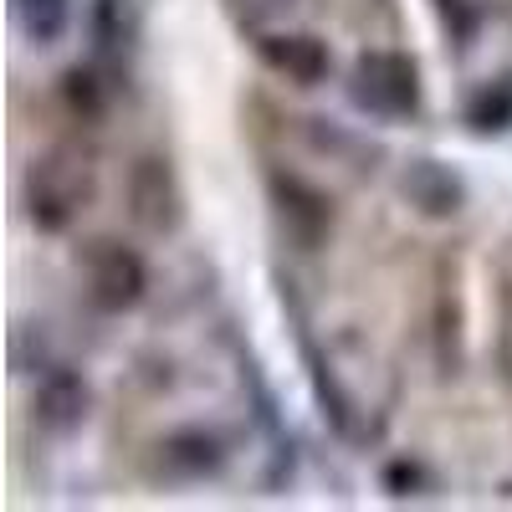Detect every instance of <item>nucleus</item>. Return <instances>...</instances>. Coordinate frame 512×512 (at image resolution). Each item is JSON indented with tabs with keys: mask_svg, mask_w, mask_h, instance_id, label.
Returning a JSON list of instances; mask_svg holds the SVG:
<instances>
[{
	"mask_svg": "<svg viewBox=\"0 0 512 512\" xmlns=\"http://www.w3.org/2000/svg\"><path fill=\"white\" fill-rule=\"evenodd\" d=\"M93 195H98V164L82 144H52L26 164L21 205H26V221L41 236L72 231L77 216L93 205Z\"/></svg>",
	"mask_w": 512,
	"mask_h": 512,
	"instance_id": "f257e3e1",
	"label": "nucleus"
},
{
	"mask_svg": "<svg viewBox=\"0 0 512 512\" xmlns=\"http://www.w3.org/2000/svg\"><path fill=\"white\" fill-rule=\"evenodd\" d=\"M282 308L292 313V333H297V359H303L308 390H313V400H318V410H323V420H328V431H333L338 441H349V446H364V441L374 436V425H369V410H364V405L354 400V390L344 384V374H338V369H333V359L323 354V344H318V333H313V323H308L303 303H297L292 282L282 287Z\"/></svg>",
	"mask_w": 512,
	"mask_h": 512,
	"instance_id": "f03ea898",
	"label": "nucleus"
},
{
	"mask_svg": "<svg viewBox=\"0 0 512 512\" xmlns=\"http://www.w3.org/2000/svg\"><path fill=\"white\" fill-rule=\"evenodd\" d=\"M349 103L364 118H384V123H400L415 118L425 108V82H420V62L410 52L395 47H364L349 67Z\"/></svg>",
	"mask_w": 512,
	"mask_h": 512,
	"instance_id": "7ed1b4c3",
	"label": "nucleus"
},
{
	"mask_svg": "<svg viewBox=\"0 0 512 512\" xmlns=\"http://www.w3.org/2000/svg\"><path fill=\"white\" fill-rule=\"evenodd\" d=\"M267 205H272V221L282 231V241H292L297 251H318L328 246L333 226H338V210L328 200V190H318L308 175L297 169H267Z\"/></svg>",
	"mask_w": 512,
	"mask_h": 512,
	"instance_id": "20e7f679",
	"label": "nucleus"
},
{
	"mask_svg": "<svg viewBox=\"0 0 512 512\" xmlns=\"http://www.w3.org/2000/svg\"><path fill=\"white\" fill-rule=\"evenodd\" d=\"M82 287H88V303L108 318L118 313H134L144 297H149V262L123 246L113 236H98L88 241V251H82Z\"/></svg>",
	"mask_w": 512,
	"mask_h": 512,
	"instance_id": "39448f33",
	"label": "nucleus"
},
{
	"mask_svg": "<svg viewBox=\"0 0 512 512\" xmlns=\"http://www.w3.org/2000/svg\"><path fill=\"white\" fill-rule=\"evenodd\" d=\"M123 200H128V221L144 236H175L185 226V185L164 154H139L128 164Z\"/></svg>",
	"mask_w": 512,
	"mask_h": 512,
	"instance_id": "423d86ee",
	"label": "nucleus"
},
{
	"mask_svg": "<svg viewBox=\"0 0 512 512\" xmlns=\"http://www.w3.org/2000/svg\"><path fill=\"white\" fill-rule=\"evenodd\" d=\"M226 466H231V441L216 425H175L149 446V472L159 482H180V487L216 482Z\"/></svg>",
	"mask_w": 512,
	"mask_h": 512,
	"instance_id": "0eeeda50",
	"label": "nucleus"
},
{
	"mask_svg": "<svg viewBox=\"0 0 512 512\" xmlns=\"http://www.w3.org/2000/svg\"><path fill=\"white\" fill-rule=\"evenodd\" d=\"M93 415V384L72 364H47L36 374V395H31V420L47 436H72L82 431Z\"/></svg>",
	"mask_w": 512,
	"mask_h": 512,
	"instance_id": "6e6552de",
	"label": "nucleus"
},
{
	"mask_svg": "<svg viewBox=\"0 0 512 512\" xmlns=\"http://www.w3.org/2000/svg\"><path fill=\"white\" fill-rule=\"evenodd\" d=\"M400 200L425 221H456L466 210V200H472V190H466L461 169H451L446 159L415 154L400 164Z\"/></svg>",
	"mask_w": 512,
	"mask_h": 512,
	"instance_id": "1a4fd4ad",
	"label": "nucleus"
},
{
	"mask_svg": "<svg viewBox=\"0 0 512 512\" xmlns=\"http://www.w3.org/2000/svg\"><path fill=\"white\" fill-rule=\"evenodd\" d=\"M251 47L262 57V67L292 82V88H318L333 72L328 41H318L313 31H251Z\"/></svg>",
	"mask_w": 512,
	"mask_h": 512,
	"instance_id": "9d476101",
	"label": "nucleus"
},
{
	"mask_svg": "<svg viewBox=\"0 0 512 512\" xmlns=\"http://www.w3.org/2000/svg\"><path fill=\"white\" fill-rule=\"evenodd\" d=\"M88 36H93V57L108 72H123L144 41L139 0H88Z\"/></svg>",
	"mask_w": 512,
	"mask_h": 512,
	"instance_id": "9b49d317",
	"label": "nucleus"
},
{
	"mask_svg": "<svg viewBox=\"0 0 512 512\" xmlns=\"http://www.w3.org/2000/svg\"><path fill=\"white\" fill-rule=\"evenodd\" d=\"M461 123H466V134H477V139L512 134V67L487 77V82H477V88L466 93Z\"/></svg>",
	"mask_w": 512,
	"mask_h": 512,
	"instance_id": "f8f14e48",
	"label": "nucleus"
},
{
	"mask_svg": "<svg viewBox=\"0 0 512 512\" xmlns=\"http://www.w3.org/2000/svg\"><path fill=\"white\" fill-rule=\"evenodd\" d=\"M113 77H118V72H108L98 57L67 67V72H62V103H67V113L82 118V123H98V118L108 113L113 93H118V82H113Z\"/></svg>",
	"mask_w": 512,
	"mask_h": 512,
	"instance_id": "ddd939ff",
	"label": "nucleus"
},
{
	"mask_svg": "<svg viewBox=\"0 0 512 512\" xmlns=\"http://www.w3.org/2000/svg\"><path fill=\"white\" fill-rule=\"evenodd\" d=\"M431 344H436V369L446 379L461 374L466 344H461V297L456 282H436V313H431Z\"/></svg>",
	"mask_w": 512,
	"mask_h": 512,
	"instance_id": "4468645a",
	"label": "nucleus"
},
{
	"mask_svg": "<svg viewBox=\"0 0 512 512\" xmlns=\"http://www.w3.org/2000/svg\"><path fill=\"white\" fill-rule=\"evenodd\" d=\"M11 16H16V26H21L31 41L52 47V41H62V36L72 31L77 6H72V0H11Z\"/></svg>",
	"mask_w": 512,
	"mask_h": 512,
	"instance_id": "2eb2a0df",
	"label": "nucleus"
},
{
	"mask_svg": "<svg viewBox=\"0 0 512 512\" xmlns=\"http://www.w3.org/2000/svg\"><path fill=\"white\" fill-rule=\"evenodd\" d=\"M379 487L390 502H425V497H436V472H431V461H420V456H395V461H384V472H379Z\"/></svg>",
	"mask_w": 512,
	"mask_h": 512,
	"instance_id": "dca6fc26",
	"label": "nucleus"
},
{
	"mask_svg": "<svg viewBox=\"0 0 512 512\" xmlns=\"http://www.w3.org/2000/svg\"><path fill=\"white\" fill-rule=\"evenodd\" d=\"M431 11H436L441 31L456 41L461 52L477 41V31H482V6H477V0H431Z\"/></svg>",
	"mask_w": 512,
	"mask_h": 512,
	"instance_id": "f3484780",
	"label": "nucleus"
},
{
	"mask_svg": "<svg viewBox=\"0 0 512 512\" xmlns=\"http://www.w3.org/2000/svg\"><path fill=\"white\" fill-rule=\"evenodd\" d=\"M303 134L313 139V149H323V154H338V159H359V154H374V149H364L354 134H344L333 118H303Z\"/></svg>",
	"mask_w": 512,
	"mask_h": 512,
	"instance_id": "a211bd4d",
	"label": "nucleus"
},
{
	"mask_svg": "<svg viewBox=\"0 0 512 512\" xmlns=\"http://www.w3.org/2000/svg\"><path fill=\"white\" fill-rule=\"evenodd\" d=\"M497 364L512 379V277L502 282V303H497Z\"/></svg>",
	"mask_w": 512,
	"mask_h": 512,
	"instance_id": "6ab92c4d",
	"label": "nucleus"
},
{
	"mask_svg": "<svg viewBox=\"0 0 512 512\" xmlns=\"http://www.w3.org/2000/svg\"><path fill=\"white\" fill-rule=\"evenodd\" d=\"M497 497H502V502H512V477H507V482L497 487Z\"/></svg>",
	"mask_w": 512,
	"mask_h": 512,
	"instance_id": "aec40b11",
	"label": "nucleus"
}]
</instances>
